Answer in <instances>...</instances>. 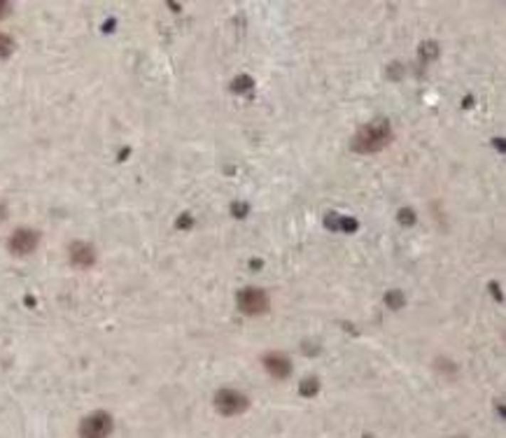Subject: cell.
Instances as JSON below:
<instances>
[{
	"label": "cell",
	"mask_w": 506,
	"mask_h": 438,
	"mask_svg": "<svg viewBox=\"0 0 506 438\" xmlns=\"http://www.w3.org/2000/svg\"><path fill=\"white\" fill-rule=\"evenodd\" d=\"M390 140H392V126L381 119L362 126L355 133V138H352V149L359 151V154H371V151H381Z\"/></svg>",
	"instance_id": "obj_1"
},
{
	"label": "cell",
	"mask_w": 506,
	"mask_h": 438,
	"mask_svg": "<svg viewBox=\"0 0 506 438\" xmlns=\"http://www.w3.org/2000/svg\"><path fill=\"white\" fill-rule=\"evenodd\" d=\"M215 408L219 415H224V417L241 415V412L248 410V397L236 390H219L215 394Z\"/></svg>",
	"instance_id": "obj_2"
},
{
	"label": "cell",
	"mask_w": 506,
	"mask_h": 438,
	"mask_svg": "<svg viewBox=\"0 0 506 438\" xmlns=\"http://www.w3.org/2000/svg\"><path fill=\"white\" fill-rule=\"evenodd\" d=\"M110 432H112V417L103 410L91 412V415L84 417L80 424L82 438H107Z\"/></svg>",
	"instance_id": "obj_3"
},
{
	"label": "cell",
	"mask_w": 506,
	"mask_h": 438,
	"mask_svg": "<svg viewBox=\"0 0 506 438\" xmlns=\"http://www.w3.org/2000/svg\"><path fill=\"white\" fill-rule=\"evenodd\" d=\"M238 308H241L246 315H264L266 310H268V297H266V292L255 289V287L243 289V292L238 294Z\"/></svg>",
	"instance_id": "obj_4"
},
{
	"label": "cell",
	"mask_w": 506,
	"mask_h": 438,
	"mask_svg": "<svg viewBox=\"0 0 506 438\" xmlns=\"http://www.w3.org/2000/svg\"><path fill=\"white\" fill-rule=\"evenodd\" d=\"M38 240H40V235L36 231L16 229L10 235V240H7V247H10V252H14V255H31V252L38 247Z\"/></svg>",
	"instance_id": "obj_5"
},
{
	"label": "cell",
	"mask_w": 506,
	"mask_h": 438,
	"mask_svg": "<svg viewBox=\"0 0 506 438\" xmlns=\"http://www.w3.org/2000/svg\"><path fill=\"white\" fill-rule=\"evenodd\" d=\"M261 361H264V368L273 378H288L290 370H292L290 359L285 357V355H278V352H268V355H264V359H261Z\"/></svg>",
	"instance_id": "obj_6"
},
{
	"label": "cell",
	"mask_w": 506,
	"mask_h": 438,
	"mask_svg": "<svg viewBox=\"0 0 506 438\" xmlns=\"http://www.w3.org/2000/svg\"><path fill=\"white\" fill-rule=\"evenodd\" d=\"M94 247L87 245V242H75V245H70V261L75 266H80V268H89L91 264H94Z\"/></svg>",
	"instance_id": "obj_7"
},
{
	"label": "cell",
	"mask_w": 506,
	"mask_h": 438,
	"mask_svg": "<svg viewBox=\"0 0 506 438\" xmlns=\"http://www.w3.org/2000/svg\"><path fill=\"white\" fill-rule=\"evenodd\" d=\"M12 49H14L12 38H10V36H5V33H0V58L10 56V54H12Z\"/></svg>",
	"instance_id": "obj_8"
},
{
	"label": "cell",
	"mask_w": 506,
	"mask_h": 438,
	"mask_svg": "<svg viewBox=\"0 0 506 438\" xmlns=\"http://www.w3.org/2000/svg\"><path fill=\"white\" fill-rule=\"evenodd\" d=\"M5 14H7V3L0 0V16H5Z\"/></svg>",
	"instance_id": "obj_9"
}]
</instances>
